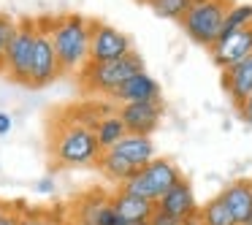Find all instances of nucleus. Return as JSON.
<instances>
[{
	"instance_id": "nucleus-1",
	"label": "nucleus",
	"mask_w": 252,
	"mask_h": 225,
	"mask_svg": "<svg viewBox=\"0 0 252 225\" xmlns=\"http://www.w3.org/2000/svg\"><path fill=\"white\" fill-rule=\"evenodd\" d=\"M103 155L93 128L82 125L68 114V109L57 111L49 122V158L57 168H79L95 165Z\"/></svg>"
},
{
	"instance_id": "nucleus-2",
	"label": "nucleus",
	"mask_w": 252,
	"mask_h": 225,
	"mask_svg": "<svg viewBox=\"0 0 252 225\" xmlns=\"http://www.w3.org/2000/svg\"><path fill=\"white\" fill-rule=\"evenodd\" d=\"M63 73H79L90 63V19L82 14L44 17Z\"/></svg>"
},
{
	"instance_id": "nucleus-3",
	"label": "nucleus",
	"mask_w": 252,
	"mask_h": 225,
	"mask_svg": "<svg viewBox=\"0 0 252 225\" xmlns=\"http://www.w3.org/2000/svg\"><path fill=\"white\" fill-rule=\"evenodd\" d=\"M141 71H144V57L138 52H130L127 57H120V60H111V63H87L76 76L84 95L111 98L127 79Z\"/></svg>"
},
{
	"instance_id": "nucleus-4",
	"label": "nucleus",
	"mask_w": 252,
	"mask_h": 225,
	"mask_svg": "<svg viewBox=\"0 0 252 225\" xmlns=\"http://www.w3.org/2000/svg\"><path fill=\"white\" fill-rule=\"evenodd\" d=\"M233 8V0H192L190 11L182 17V28L198 46L212 49V44L220 38L228 11Z\"/></svg>"
},
{
	"instance_id": "nucleus-5",
	"label": "nucleus",
	"mask_w": 252,
	"mask_h": 225,
	"mask_svg": "<svg viewBox=\"0 0 252 225\" xmlns=\"http://www.w3.org/2000/svg\"><path fill=\"white\" fill-rule=\"evenodd\" d=\"M182 179V171L174 160L168 158H155L152 163H147L144 168H138V174L127 182L122 190L125 193H133L138 198H147V201L158 203L176 182Z\"/></svg>"
},
{
	"instance_id": "nucleus-6",
	"label": "nucleus",
	"mask_w": 252,
	"mask_h": 225,
	"mask_svg": "<svg viewBox=\"0 0 252 225\" xmlns=\"http://www.w3.org/2000/svg\"><path fill=\"white\" fill-rule=\"evenodd\" d=\"M35 33H38L35 19H19L17 35H14V41L8 44V55H6V76L11 79L14 84L30 87V65H33Z\"/></svg>"
},
{
	"instance_id": "nucleus-7",
	"label": "nucleus",
	"mask_w": 252,
	"mask_h": 225,
	"mask_svg": "<svg viewBox=\"0 0 252 225\" xmlns=\"http://www.w3.org/2000/svg\"><path fill=\"white\" fill-rule=\"evenodd\" d=\"M130 52L136 49H133V41L127 33L100 22V19H90V63H111L127 57Z\"/></svg>"
},
{
	"instance_id": "nucleus-8",
	"label": "nucleus",
	"mask_w": 252,
	"mask_h": 225,
	"mask_svg": "<svg viewBox=\"0 0 252 225\" xmlns=\"http://www.w3.org/2000/svg\"><path fill=\"white\" fill-rule=\"evenodd\" d=\"M38 25V33H35V49H33V65H30V87H49L52 82L63 76L60 60H57L55 44H52V35L44 25V17L35 19Z\"/></svg>"
},
{
	"instance_id": "nucleus-9",
	"label": "nucleus",
	"mask_w": 252,
	"mask_h": 225,
	"mask_svg": "<svg viewBox=\"0 0 252 225\" xmlns=\"http://www.w3.org/2000/svg\"><path fill=\"white\" fill-rule=\"evenodd\" d=\"M71 217L76 225H122L111 203V193L90 190L71 203Z\"/></svg>"
},
{
	"instance_id": "nucleus-10",
	"label": "nucleus",
	"mask_w": 252,
	"mask_h": 225,
	"mask_svg": "<svg viewBox=\"0 0 252 225\" xmlns=\"http://www.w3.org/2000/svg\"><path fill=\"white\" fill-rule=\"evenodd\" d=\"M209 55H212V63L220 68V71H225V68L247 60V57L252 55V25H247V28H241V30H233V33L220 35V38L212 44Z\"/></svg>"
},
{
	"instance_id": "nucleus-11",
	"label": "nucleus",
	"mask_w": 252,
	"mask_h": 225,
	"mask_svg": "<svg viewBox=\"0 0 252 225\" xmlns=\"http://www.w3.org/2000/svg\"><path fill=\"white\" fill-rule=\"evenodd\" d=\"M122 125L133 136H152L163 120V100H141V103H122L117 109Z\"/></svg>"
},
{
	"instance_id": "nucleus-12",
	"label": "nucleus",
	"mask_w": 252,
	"mask_h": 225,
	"mask_svg": "<svg viewBox=\"0 0 252 225\" xmlns=\"http://www.w3.org/2000/svg\"><path fill=\"white\" fill-rule=\"evenodd\" d=\"M111 203H114V212L120 217L122 225H141V223H149L158 209V203L147 201V198H138L133 193H125L122 187H117L111 193Z\"/></svg>"
},
{
	"instance_id": "nucleus-13",
	"label": "nucleus",
	"mask_w": 252,
	"mask_h": 225,
	"mask_svg": "<svg viewBox=\"0 0 252 225\" xmlns=\"http://www.w3.org/2000/svg\"><path fill=\"white\" fill-rule=\"evenodd\" d=\"M220 82H222V90L230 98V103L239 109V106L252 95V55L247 57V60L220 71Z\"/></svg>"
},
{
	"instance_id": "nucleus-14",
	"label": "nucleus",
	"mask_w": 252,
	"mask_h": 225,
	"mask_svg": "<svg viewBox=\"0 0 252 225\" xmlns=\"http://www.w3.org/2000/svg\"><path fill=\"white\" fill-rule=\"evenodd\" d=\"M222 203L230 209L233 220L239 225H252V182L250 179H233L220 190Z\"/></svg>"
},
{
	"instance_id": "nucleus-15",
	"label": "nucleus",
	"mask_w": 252,
	"mask_h": 225,
	"mask_svg": "<svg viewBox=\"0 0 252 225\" xmlns=\"http://www.w3.org/2000/svg\"><path fill=\"white\" fill-rule=\"evenodd\" d=\"M158 209H160V212H165V214H171V217H176V220H185L187 214L198 212L201 206H198V201H195L192 185L182 176V179L158 201Z\"/></svg>"
},
{
	"instance_id": "nucleus-16",
	"label": "nucleus",
	"mask_w": 252,
	"mask_h": 225,
	"mask_svg": "<svg viewBox=\"0 0 252 225\" xmlns=\"http://www.w3.org/2000/svg\"><path fill=\"white\" fill-rule=\"evenodd\" d=\"M111 100L117 103H141V100H160V84L155 76H149L147 71L130 76L114 95Z\"/></svg>"
},
{
	"instance_id": "nucleus-17",
	"label": "nucleus",
	"mask_w": 252,
	"mask_h": 225,
	"mask_svg": "<svg viewBox=\"0 0 252 225\" xmlns=\"http://www.w3.org/2000/svg\"><path fill=\"white\" fill-rule=\"evenodd\" d=\"M114 152L120 155V158H125L130 165L144 168L147 163H152V160H155L152 136H133V133H127V136L114 147Z\"/></svg>"
},
{
	"instance_id": "nucleus-18",
	"label": "nucleus",
	"mask_w": 252,
	"mask_h": 225,
	"mask_svg": "<svg viewBox=\"0 0 252 225\" xmlns=\"http://www.w3.org/2000/svg\"><path fill=\"white\" fill-rule=\"evenodd\" d=\"M95 165H98L100 174H103L106 179L111 182V185H117V187H125L127 182H130L133 176L138 174L136 165H130L125 158H120L114 149H106V152L98 158V163H95Z\"/></svg>"
},
{
	"instance_id": "nucleus-19",
	"label": "nucleus",
	"mask_w": 252,
	"mask_h": 225,
	"mask_svg": "<svg viewBox=\"0 0 252 225\" xmlns=\"http://www.w3.org/2000/svg\"><path fill=\"white\" fill-rule=\"evenodd\" d=\"M95 136H98V144H100V149H114L117 144L122 141V138L127 136V130H125V125H122V120H120V114H106L103 120L95 125Z\"/></svg>"
},
{
	"instance_id": "nucleus-20",
	"label": "nucleus",
	"mask_w": 252,
	"mask_h": 225,
	"mask_svg": "<svg viewBox=\"0 0 252 225\" xmlns=\"http://www.w3.org/2000/svg\"><path fill=\"white\" fill-rule=\"evenodd\" d=\"M201 217H203V223H206V225H239L233 220V214H230V209L222 203L220 193H217V195H212L206 203H201Z\"/></svg>"
},
{
	"instance_id": "nucleus-21",
	"label": "nucleus",
	"mask_w": 252,
	"mask_h": 225,
	"mask_svg": "<svg viewBox=\"0 0 252 225\" xmlns=\"http://www.w3.org/2000/svg\"><path fill=\"white\" fill-rule=\"evenodd\" d=\"M149 8H152V14H158L160 19H176V22H182V17H185L187 11H190L192 0H144Z\"/></svg>"
},
{
	"instance_id": "nucleus-22",
	"label": "nucleus",
	"mask_w": 252,
	"mask_h": 225,
	"mask_svg": "<svg viewBox=\"0 0 252 225\" xmlns=\"http://www.w3.org/2000/svg\"><path fill=\"white\" fill-rule=\"evenodd\" d=\"M247 25H252V3H233V8L228 11V17H225V25H222V33H233V30H241L247 28Z\"/></svg>"
},
{
	"instance_id": "nucleus-23",
	"label": "nucleus",
	"mask_w": 252,
	"mask_h": 225,
	"mask_svg": "<svg viewBox=\"0 0 252 225\" xmlns=\"http://www.w3.org/2000/svg\"><path fill=\"white\" fill-rule=\"evenodd\" d=\"M17 25H19V19L0 11V73H6V55H8V44L17 35Z\"/></svg>"
},
{
	"instance_id": "nucleus-24",
	"label": "nucleus",
	"mask_w": 252,
	"mask_h": 225,
	"mask_svg": "<svg viewBox=\"0 0 252 225\" xmlns=\"http://www.w3.org/2000/svg\"><path fill=\"white\" fill-rule=\"evenodd\" d=\"M19 225H57V223L46 212H30L28 209L25 214H19Z\"/></svg>"
},
{
	"instance_id": "nucleus-25",
	"label": "nucleus",
	"mask_w": 252,
	"mask_h": 225,
	"mask_svg": "<svg viewBox=\"0 0 252 225\" xmlns=\"http://www.w3.org/2000/svg\"><path fill=\"white\" fill-rule=\"evenodd\" d=\"M149 225H182V220H176V217H171V214H165V212H160V209H155V214H152V220H149Z\"/></svg>"
},
{
	"instance_id": "nucleus-26",
	"label": "nucleus",
	"mask_w": 252,
	"mask_h": 225,
	"mask_svg": "<svg viewBox=\"0 0 252 225\" xmlns=\"http://www.w3.org/2000/svg\"><path fill=\"white\" fill-rule=\"evenodd\" d=\"M236 111H239L241 122H247V125L252 128V95H250V98H247V100H244V103H241Z\"/></svg>"
},
{
	"instance_id": "nucleus-27",
	"label": "nucleus",
	"mask_w": 252,
	"mask_h": 225,
	"mask_svg": "<svg viewBox=\"0 0 252 225\" xmlns=\"http://www.w3.org/2000/svg\"><path fill=\"white\" fill-rule=\"evenodd\" d=\"M35 190H38L41 195H49V193H55V179H52V176L38 179V182H35Z\"/></svg>"
},
{
	"instance_id": "nucleus-28",
	"label": "nucleus",
	"mask_w": 252,
	"mask_h": 225,
	"mask_svg": "<svg viewBox=\"0 0 252 225\" xmlns=\"http://www.w3.org/2000/svg\"><path fill=\"white\" fill-rule=\"evenodd\" d=\"M0 225H19V214L11 209V203H8V209H6V214L0 217Z\"/></svg>"
},
{
	"instance_id": "nucleus-29",
	"label": "nucleus",
	"mask_w": 252,
	"mask_h": 225,
	"mask_svg": "<svg viewBox=\"0 0 252 225\" xmlns=\"http://www.w3.org/2000/svg\"><path fill=\"white\" fill-rule=\"evenodd\" d=\"M11 125H14L11 114H6V111H0V136H6V133L11 130Z\"/></svg>"
},
{
	"instance_id": "nucleus-30",
	"label": "nucleus",
	"mask_w": 252,
	"mask_h": 225,
	"mask_svg": "<svg viewBox=\"0 0 252 225\" xmlns=\"http://www.w3.org/2000/svg\"><path fill=\"white\" fill-rule=\"evenodd\" d=\"M182 225H206V223H203V217H201V209L192 212V214H187V217L182 220Z\"/></svg>"
},
{
	"instance_id": "nucleus-31",
	"label": "nucleus",
	"mask_w": 252,
	"mask_h": 225,
	"mask_svg": "<svg viewBox=\"0 0 252 225\" xmlns=\"http://www.w3.org/2000/svg\"><path fill=\"white\" fill-rule=\"evenodd\" d=\"M6 209H8V203H3V201H0V217L6 214Z\"/></svg>"
},
{
	"instance_id": "nucleus-32",
	"label": "nucleus",
	"mask_w": 252,
	"mask_h": 225,
	"mask_svg": "<svg viewBox=\"0 0 252 225\" xmlns=\"http://www.w3.org/2000/svg\"><path fill=\"white\" fill-rule=\"evenodd\" d=\"M141 225H149V223H141Z\"/></svg>"
},
{
	"instance_id": "nucleus-33",
	"label": "nucleus",
	"mask_w": 252,
	"mask_h": 225,
	"mask_svg": "<svg viewBox=\"0 0 252 225\" xmlns=\"http://www.w3.org/2000/svg\"><path fill=\"white\" fill-rule=\"evenodd\" d=\"M73 225H76V223H73Z\"/></svg>"
},
{
	"instance_id": "nucleus-34",
	"label": "nucleus",
	"mask_w": 252,
	"mask_h": 225,
	"mask_svg": "<svg viewBox=\"0 0 252 225\" xmlns=\"http://www.w3.org/2000/svg\"><path fill=\"white\" fill-rule=\"evenodd\" d=\"M141 3H144V0H141Z\"/></svg>"
},
{
	"instance_id": "nucleus-35",
	"label": "nucleus",
	"mask_w": 252,
	"mask_h": 225,
	"mask_svg": "<svg viewBox=\"0 0 252 225\" xmlns=\"http://www.w3.org/2000/svg\"><path fill=\"white\" fill-rule=\"evenodd\" d=\"M250 182H252V179H250Z\"/></svg>"
}]
</instances>
